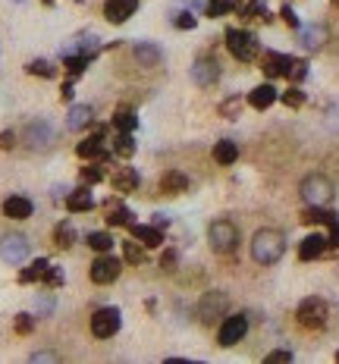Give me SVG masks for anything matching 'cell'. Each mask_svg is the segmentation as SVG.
<instances>
[{
	"instance_id": "1",
	"label": "cell",
	"mask_w": 339,
	"mask_h": 364,
	"mask_svg": "<svg viewBox=\"0 0 339 364\" xmlns=\"http://www.w3.org/2000/svg\"><path fill=\"white\" fill-rule=\"evenodd\" d=\"M282 251H286V238H282L280 229H257L251 236V257L257 264H264V267L280 261Z\"/></svg>"
},
{
	"instance_id": "2",
	"label": "cell",
	"mask_w": 339,
	"mask_h": 364,
	"mask_svg": "<svg viewBox=\"0 0 339 364\" xmlns=\"http://www.w3.org/2000/svg\"><path fill=\"white\" fill-rule=\"evenodd\" d=\"M295 320H299V326H305V330H324L326 320H330V305H326L324 298H317V295H311V298H305L299 305Z\"/></svg>"
},
{
	"instance_id": "3",
	"label": "cell",
	"mask_w": 339,
	"mask_h": 364,
	"mask_svg": "<svg viewBox=\"0 0 339 364\" xmlns=\"http://www.w3.org/2000/svg\"><path fill=\"white\" fill-rule=\"evenodd\" d=\"M207 242H211V248L217 251V255H229V251H236L239 245V229L232 220H213L211 229H207Z\"/></svg>"
},
{
	"instance_id": "4",
	"label": "cell",
	"mask_w": 339,
	"mask_h": 364,
	"mask_svg": "<svg viewBox=\"0 0 339 364\" xmlns=\"http://www.w3.org/2000/svg\"><path fill=\"white\" fill-rule=\"evenodd\" d=\"M226 47H229V54L236 56V60L248 63L257 56V38L245 29H229L226 31Z\"/></svg>"
},
{
	"instance_id": "5",
	"label": "cell",
	"mask_w": 339,
	"mask_h": 364,
	"mask_svg": "<svg viewBox=\"0 0 339 364\" xmlns=\"http://www.w3.org/2000/svg\"><path fill=\"white\" fill-rule=\"evenodd\" d=\"M119 324H123V314H119V308H98V311L91 314V333L98 339L116 336Z\"/></svg>"
},
{
	"instance_id": "6",
	"label": "cell",
	"mask_w": 339,
	"mask_h": 364,
	"mask_svg": "<svg viewBox=\"0 0 339 364\" xmlns=\"http://www.w3.org/2000/svg\"><path fill=\"white\" fill-rule=\"evenodd\" d=\"M301 198H305L308 204H326V201L333 198V182L320 173L305 176V179H301Z\"/></svg>"
},
{
	"instance_id": "7",
	"label": "cell",
	"mask_w": 339,
	"mask_h": 364,
	"mask_svg": "<svg viewBox=\"0 0 339 364\" xmlns=\"http://www.w3.org/2000/svg\"><path fill=\"white\" fill-rule=\"evenodd\" d=\"M226 308H229L226 292H204L198 301V320L201 324H217V320L226 314Z\"/></svg>"
},
{
	"instance_id": "8",
	"label": "cell",
	"mask_w": 339,
	"mask_h": 364,
	"mask_svg": "<svg viewBox=\"0 0 339 364\" xmlns=\"http://www.w3.org/2000/svg\"><path fill=\"white\" fill-rule=\"evenodd\" d=\"M245 333H248V317H245V314H232V317H226L223 324H220L217 342L223 345V349H229V345L242 342Z\"/></svg>"
},
{
	"instance_id": "9",
	"label": "cell",
	"mask_w": 339,
	"mask_h": 364,
	"mask_svg": "<svg viewBox=\"0 0 339 364\" xmlns=\"http://www.w3.org/2000/svg\"><path fill=\"white\" fill-rule=\"evenodd\" d=\"M29 251H31V245L25 236H6L3 242H0V257H3L6 264H13V267L29 261Z\"/></svg>"
},
{
	"instance_id": "10",
	"label": "cell",
	"mask_w": 339,
	"mask_h": 364,
	"mask_svg": "<svg viewBox=\"0 0 339 364\" xmlns=\"http://www.w3.org/2000/svg\"><path fill=\"white\" fill-rule=\"evenodd\" d=\"M119 267H123V264L104 251V257H94V264H91V270H88V276H91V282H98V286H110V282L119 276Z\"/></svg>"
},
{
	"instance_id": "11",
	"label": "cell",
	"mask_w": 339,
	"mask_h": 364,
	"mask_svg": "<svg viewBox=\"0 0 339 364\" xmlns=\"http://www.w3.org/2000/svg\"><path fill=\"white\" fill-rule=\"evenodd\" d=\"M135 10H138V0H107L104 3V19L107 22H113V25H119V22H126L129 16H135Z\"/></svg>"
},
{
	"instance_id": "12",
	"label": "cell",
	"mask_w": 339,
	"mask_h": 364,
	"mask_svg": "<svg viewBox=\"0 0 339 364\" xmlns=\"http://www.w3.org/2000/svg\"><path fill=\"white\" fill-rule=\"evenodd\" d=\"M192 79H195V85L211 88L213 82L220 79V66L211 60V56H201V60H195V66H192Z\"/></svg>"
},
{
	"instance_id": "13",
	"label": "cell",
	"mask_w": 339,
	"mask_h": 364,
	"mask_svg": "<svg viewBox=\"0 0 339 364\" xmlns=\"http://www.w3.org/2000/svg\"><path fill=\"white\" fill-rule=\"evenodd\" d=\"M25 142H29L31 148H47V144L54 142V129H50V123H44V119L29 123V129H25Z\"/></svg>"
},
{
	"instance_id": "14",
	"label": "cell",
	"mask_w": 339,
	"mask_h": 364,
	"mask_svg": "<svg viewBox=\"0 0 339 364\" xmlns=\"http://www.w3.org/2000/svg\"><path fill=\"white\" fill-rule=\"evenodd\" d=\"M326 248H330V238L320 236V232H311V236L299 245V257L301 261H314V257H320Z\"/></svg>"
},
{
	"instance_id": "15",
	"label": "cell",
	"mask_w": 339,
	"mask_h": 364,
	"mask_svg": "<svg viewBox=\"0 0 339 364\" xmlns=\"http://www.w3.org/2000/svg\"><path fill=\"white\" fill-rule=\"evenodd\" d=\"M289 66H292V56L286 54H276V50H270L267 56H264V75L267 79H276V75H289Z\"/></svg>"
},
{
	"instance_id": "16",
	"label": "cell",
	"mask_w": 339,
	"mask_h": 364,
	"mask_svg": "<svg viewBox=\"0 0 339 364\" xmlns=\"http://www.w3.org/2000/svg\"><path fill=\"white\" fill-rule=\"evenodd\" d=\"M31 211H35L31 201L22 198V195H13V198L3 201V217H10V220H29Z\"/></svg>"
},
{
	"instance_id": "17",
	"label": "cell",
	"mask_w": 339,
	"mask_h": 364,
	"mask_svg": "<svg viewBox=\"0 0 339 364\" xmlns=\"http://www.w3.org/2000/svg\"><path fill=\"white\" fill-rule=\"evenodd\" d=\"M301 223H324V226H339V213L326 211L324 204H308V211L301 213Z\"/></svg>"
},
{
	"instance_id": "18",
	"label": "cell",
	"mask_w": 339,
	"mask_h": 364,
	"mask_svg": "<svg viewBox=\"0 0 339 364\" xmlns=\"http://www.w3.org/2000/svg\"><path fill=\"white\" fill-rule=\"evenodd\" d=\"M160 192L163 195H182V192H188V176L179 173V169H167V173L160 176Z\"/></svg>"
},
{
	"instance_id": "19",
	"label": "cell",
	"mask_w": 339,
	"mask_h": 364,
	"mask_svg": "<svg viewBox=\"0 0 339 364\" xmlns=\"http://www.w3.org/2000/svg\"><path fill=\"white\" fill-rule=\"evenodd\" d=\"M113 188H116L119 195H129L138 188V173L132 167H116V173H113Z\"/></svg>"
},
{
	"instance_id": "20",
	"label": "cell",
	"mask_w": 339,
	"mask_h": 364,
	"mask_svg": "<svg viewBox=\"0 0 339 364\" xmlns=\"http://www.w3.org/2000/svg\"><path fill=\"white\" fill-rule=\"evenodd\" d=\"M132 238H138V242L144 245V248H157V245L163 242V232L157 229V226H144V223H132Z\"/></svg>"
},
{
	"instance_id": "21",
	"label": "cell",
	"mask_w": 339,
	"mask_h": 364,
	"mask_svg": "<svg viewBox=\"0 0 339 364\" xmlns=\"http://www.w3.org/2000/svg\"><path fill=\"white\" fill-rule=\"evenodd\" d=\"M276 98H280V91H276V88H273V85H270V82H267V85H257L255 91L248 94V104L255 107V110H267V107L273 104Z\"/></svg>"
},
{
	"instance_id": "22",
	"label": "cell",
	"mask_w": 339,
	"mask_h": 364,
	"mask_svg": "<svg viewBox=\"0 0 339 364\" xmlns=\"http://www.w3.org/2000/svg\"><path fill=\"white\" fill-rule=\"evenodd\" d=\"M132 54H135V60L142 63V66H157L160 63V47L157 44H151V41H138L135 47H132Z\"/></svg>"
},
{
	"instance_id": "23",
	"label": "cell",
	"mask_w": 339,
	"mask_h": 364,
	"mask_svg": "<svg viewBox=\"0 0 339 364\" xmlns=\"http://www.w3.org/2000/svg\"><path fill=\"white\" fill-rule=\"evenodd\" d=\"M94 119V110L88 104H75V107H69V116H66V126L73 132H79V129H85L88 123Z\"/></svg>"
},
{
	"instance_id": "24",
	"label": "cell",
	"mask_w": 339,
	"mask_h": 364,
	"mask_svg": "<svg viewBox=\"0 0 339 364\" xmlns=\"http://www.w3.org/2000/svg\"><path fill=\"white\" fill-rule=\"evenodd\" d=\"M66 54H85V56H94V54H98V35H91V31H82V35H75Z\"/></svg>"
},
{
	"instance_id": "25",
	"label": "cell",
	"mask_w": 339,
	"mask_h": 364,
	"mask_svg": "<svg viewBox=\"0 0 339 364\" xmlns=\"http://www.w3.org/2000/svg\"><path fill=\"white\" fill-rule=\"evenodd\" d=\"M104 132H94V135H88L85 142L75 148V154L82 157V160H88V157H104Z\"/></svg>"
},
{
	"instance_id": "26",
	"label": "cell",
	"mask_w": 339,
	"mask_h": 364,
	"mask_svg": "<svg viewBox=\"0 0 339 364\" xmlns=\"http://www.w3.org/2000/svg\"><path fill=\"white\" fill-rule=\"evenodd\" d=\"M236 157H239L236 142L223 138V142H217V144H213V160H217L220 167H232V163H236Z\"/></svg>"
},
{
	"instance_id": "27",
	"label": "cell",
	"mask_w": 339,
	"mask_h": 364,
	"mask_svg": "<svg viewBox=\"0 0 339 364\" xmlns=\"http://www.w3.org/2000/svg\"><path fill=\"white\" fill-rule=\"evenodd\" d=\"M135 126H138V116L132 107H116L113 110V129L116 132H132Z\"/></svg>"
},
{
	"instance_id": "28",
	"label": "cell",
	"mask_w": 339,
	"mask_h": 364,
	"mask_svg": "<svg viewBox=\"0 0 339 364\" xmlns=\"http://www.w3.org/2000/svg\"><path fill=\"white\" fill-rule=\"evenodd\" d=\"M299 44L305 50H317L320 44H324V29L320 25H308V29L299 31Z\"/></svg>"
},
{
	"instance_id": "29",
	"label": "cell",
	"mask_w": 339,
	"mask_h": 364,
	"mask_svg": "<svg viewBox=\"0 0 339 364\" xmlns=\"http://www.w3.org/2000/svg\"><path fill=\"white\" fill-rule=\"evenodd\" d=\"M66 207L73 213H82V211H91L94 207V198H91V192H88V188H79V192H73L66 198Z\"/></svg>"
},
{
	"instance_id": "30",
	"label": "cell",
	"mask_w": 339,
	"mask_h": 364,
	"mask_svg": "<svg viewBox=\"0 0 339 364\" xmlns=\"http://www.w3.org/2000/svg\"><path fill=\"white\" fill-rule=\"evenodd\" d=\"M54 242H56V248H73L75 245V229H73V223L69 220H63V223H56V229H54Z\"/></svg>"
},
{
	"instance_id": "31",
	"label": "cell",
	"mask_w": 339,
	"mask_h": 364,
	"mask_svg": "<svg viewBox=\"0 0 339 364\" xmlns=\"http://www.w3.org/2000/svg\"><path fill=\"white\" fill-rule=\"evenodd\" d=\"M107 226H132V211L129 207H123V204H110L107 207Z\"/></svg>"
},
{
	"instance_id": "32",
	"label": "cell",
	"mask_w": 339,
	"mask_h": 364,
	"mask_svg": "<svg viewBox=\"0 0 339 364\" xmlns=\"http://www.w3.org/2000/svg\"><path fill=\"white\" fill-rule=\"evenodd\" d=\"M236 10H239V16H242V19H255V16L270 19V16H267V10L261 6V0H239Z\"/></svg>"
},
{
	"instance_id": "33",
	"label": "cell",
	"mask_w": 339,
	"mask_h": 364,
	"mask_svg": "<svg viewBox=\"0 0 339 364\" xmlns=\"http://www.w3.org/2000/svg\"><path fill=\"white\" fill-rule=\"evenodd\" d=\"M113 151H116L119 157H132V154H135V142H132L129 132H116V138H113Z\"/></svg>"
},
{
	"instance_id": "34",
	"label": "cell",
	"mask_w": 339,
	"mask_h": 364,
	"mask_svg": "<svg viewBox=\"0 0 339 364\" xmlns=\"http://www.w3.org/2000/svg\"><path fill=\"white\" fill-rule=\"evenodd\" d=\"M88 60H91V56H85V54H66V60H63V69H66L69 75H79V73H85Z\"/></svg>"
},
{
	"instance_id": "35",
	"label": "cell",
	"mask_w": 339,
	"mask_h": 364,
	"mask_svg": "<svg viewBox=\"0 0 339 364\" xmlns=\"http://www.w3.org/2000/svg\"><path fill=\"white\" fill-rule=\"evenodd\" d=\"M123 255L129 264H144V245L138 238L135 242H123Z\"/></svg>"
},
{
	"instance_id": "36",
	"label": "cell",
	"mask_w": 339,
	"mask_h": 364,
	"mask_svg": "<svg viewBox=\"0 0 339 364\" xmlns=\"http://www.w3.org/2000/svg\"><path fill=\"white\" fill-rule=\"evenodd\" d=\"M88 248H91V251H100V255H104V251L113 248V238L107 236V232H91V236H88Z\"/></svg>"
},
{
	"instance_id": "37",
	"label": "cell",
	"mask_w": 339,
	"mask_h": 364,
	"mask_svg": "<svg viewBox=\"0 0 339 364\" xmlns=\"http://www.w3.org/2000/svg\"><path fill=\"white\" fill-rule=\"evenodd\" d=\"M232 0H207V16H213V19H220V16H226V13L232 10Z\"/></svg>"
},
{
	"instance_id": "38",
	"label": "cell",
	"mask_w": 339,
	"mask_h": 364,
	"mask_svg": "<svg viewBox=\"0 0 339 364\" xmlns=\"http://www.w3.org/2000/svg\"><path fill=\"white\" fill-rule=\"evenodd\" d=\"M29 73H31V75H44V79H50V75H54L56 69L50 66L47 60H31V63H29Z\"/></svg>"
},
{
	"instance_id": "39",
	"label": "cell",
	"mask_w": 339,
	"mask_h": 364,
	"mask_svg": "<svg viewBox=\"0 0 339 364\" xmlns=\"http://www.w3.org/2000/svg\"><path fill=\"white\" fill-rule=\"evenodd\" d=\"M282 104L286 107H301L305 104V91H301V88H289V91L282 94Z\"/></svg>"
},
{
	"instance_id": "40",
	"label": "cell",
	"mask_w": 339,
	"mask_h": 364,
	"mask_svg": "<svg viewBox=\"0 0 339 364\" xmlns=\"http://www.w3.org/2000/svg\"><path fill=\"white\" fill-rule=\"evenodd\" d=\"M308 75V63L305 60H292V66H289V79L292 82H301Z\"/></svg>"
},
{
	"instance_id": "41",
	"label": "cell",
	"mask_w": 339,
	"mask_h": 364,
	"mask_svg": "<svg viewBox=\"0 0 339 364\" xmlns=\"http://www.w3.org/2000/svg\"><path fill=\"white\" fill-rule=\"evenodd\" d=\"M82 179H85L88 185H91V182H100V179H104V169H98V167H85V169H82Z\"/></svg>"
},
{
	"instance_id": "42",
	"label": "cell",
	"mask_w": 339,
	"mask_h": 364,
	"mask_svg": "<svg viewBox=\"0 0 339 364\" xmlns=\"http://www.w3.org/2000/svg\"><path fill=\"white\" fill-rule=\"evenodd\" d=\"M173 25L176 29H195V16L192 13H179V16L173 19Z\"/></svg>"
},
{
	"instance_id": "43",
	"label": "cell",
	"mask_w": 339,
	"mask_h": 364,
	"mask_svg": "<svg viewBox=\"0 0 339 364\" xmlns=\"http://www.w3.org/2000/svg\"><path fill=\"white\" fill-rule=\"evenodd\" d=\"M16 330L19 333H31V314H19V317H16Z\"/></svg>"
},
{
	"instance_id": "44",
	"label": "cell",
	"mask_w": 339,
	"mask_h": 364,
	"mask_svg": "<svg viewBox=\"0 0 339 364\" xmlns=\"http://www.w3.org/2000/svg\"><path fill=\"white\" fill-rule=\"evenodd\" d=\"M13 144H16V132H0V148L10 151Z\"/></svg>"
},
{
	"instance_id": "45",
	"label": "cell",
	"mask_w": 339,
	"mask_h": 364,
	"mask_svg": "<svg viewBox=\"0 0 339 364\" xmlns=\"http://www.w3.org/2000/svg\"><path fill=\"white\" fill-rule=\"evenodd\" d=\"M282 19H286V22L292 25V29H299V16L292 13V6H282Z\"/></svg>"
},
{
	"instance_id": "46",
	"label": "cell",
	"mask_w": 339,
	"mask_h": 364,
	"mask_svg": "<svg viewBox=\"0 0 339 364\" xmlns=\"http://www.w3.org/2000/svg\"><path fill=\"white\" fill-rule=\"evenodd\" d=\"M236 110H239V100H226V104L220 107V113H223V116H236Z\"/></svg>"
},
{
	"instance_id": "47",
	"label": "cell",
	"mask_w": 339,
	"mask_h": 364,
	"mask_svg": "<svg viewBox=\"0 0 339 364\" xmlns=\"http://www.w3.org/2000/svg\"><path fill=\"white\" fill-rule=\"evenodd\" d=\"M267 361L270 364H273V361H292V355H289V351H270Z\"/></svg>"
},
{
	"instance_id": "48",
	"label": "cell",
	"mask_w": 339,
	"mask_h": 364,
	"mask_svg": "<svg viewBox=\"0 0 339 364\" xmlns=\"http://www.w3.org/2000/svg\"><path fill=\"white\" fill-rule=\"evenodd\" d=\"M160 264H163V270H173V267H176V251H167Z\"/></svg>"
},
{
	"instance_id": "49",
	"label": "cell",
	"mask_w": 339,
	"mask_h": 364,
	"mask_svg": "<svg viewBox=\"0 0 339 364\" xmlns=\"http://www.w3.org/2000/svg\"><path fill=\"white\" fill-rule=\"evenodd\" d=\"M31 361H56L54 351H38V355H31Z\"/></svg>"
},
{
	"instance_id": "50",
	"label": "cell",
	"mask_w": 339,
	"mask_h": 364,
	"mask_svg": "<svg viewBox=\"0 0 339 364\" xmlns=\"http://www.w3.org/2000/svg\"><path fill=\"white\" fill-rule=\"evenodd\" d=\"M63 100H73V82H66V85H63V94H60Z\"/></svg>"
},
{
	"instance_id": "51",
	"label": "cell",
	"mask_w": 339,
	"mask_h": 364,
	"mask_svg": "<svg viewBox=\"0 0 339 364\" xmlns=\"http://www.w3.org/2000/svg\"><path fill=\"white\" fill-rule=\"evenodd\" d=\"M333 3H336V6H339V0H333Z\"/></svg>"
}]
</instances>
